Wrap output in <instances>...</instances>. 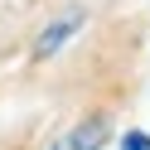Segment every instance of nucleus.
Listing matches in <instances>:
<instances>
[{"label":"nucleus","mask_w":150,"mask_h":150,"mask_svg":"<svg viewBox=\"0 0 150 150\" xmlns=\"http://www.w3.org/2000/svg\"><path fill=\"white\" fill-rule=\"evenodd\" d=\"M107 136H111L107 116H87V121H78V126H73L53 150H102V145H107Z\"/></svg>","instance_id":"nucleus-2"},{"label":"nucleus","mask_w":150,"mask_h":150,"mask_svg":"<svg viewBox=\"0 0 150 150\" xmlns=\"http://www.w3.org/2000/svg\"><path fill=\"white\" fill-rule=\"evenodd\" d=\"M121 150H150V131H126L121 136Z\"/></svg>","instance_id":"nucleus-3"},{"label":"nucleus","mask_w":150,"mask_h":150,"mask_svg":"<svg viewBox=\"0 0 150 150\" xmlns=\"http://www.w3.org/2000/svg\"><path fill=\"white\" fill-rule=\"evenodd\" d=\"M78 29H82V10H68V15H58V20H49L39 29V39H34V58H53Z\"/></svg>","instance_id":"nucleus-1"}]
</instances>
